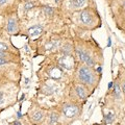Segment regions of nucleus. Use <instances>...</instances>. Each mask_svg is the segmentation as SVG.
Wrapping results in <instances>:
<instances>
[{"instance_id": "15", "label": "nucleus", "mask_w": 125, "mask_h": 125, "mask_svg": "<svg viewBox=\"0 0 125 125\" xmlns=\"http://www.w3.org/2000/svg\"><path fill=\"white\" fill-rule=\"evenodd\" d=\"M89 0H67V6L69 10H83L87 7Z\"/></svg>"}, {"instance_id": "18", "label": "nucleus", "mask_w": 125, "mask_h": 125, "mask_svg": "<svg viewBox=\"0 0 125 125\" xmlns=\"http://www.w3.org/2000/svg\"><path fill=\"white\" fill-rule=\"evenodd\" d=\"M113 92H112V95L114 96L115 99H120L121 98V87L119 83H114L113 84Z\"/></svg>"}, {"instance_id": "4", "label": "nucleus", "mask_w": 125, "mask_h": 125, "mask_svg": "<svg viewBox=\"0 0 125 125\" xmlns=\"http://www.w3.org/2000/svg\"><path fill=\"white\" fill-rule=\"evenodd\" d=\"M57 109L61 114V117H64L68 120H74L80 117L83 113V102H77L69 99L68 101L62 102L58 105Z\"/></svg>"}, {"instance_id": "1", "label": "nucleus", "mask_w": 125, "mask_h": 125, "mask_svg": "<svg viewBox=\"0 0 125 125\" xmlns=\"http://www.w3.org/2000/svg\"><path fill=\"white\" fill-rule=\"evenodd\" d=\"M73 42L74 55L79 62H83V64L93 68L101 64L102 53L97 44H92L91 42L80 38H75Z\"/></svg>"}, {"instance_id": "9", "label": "nucleus", "mask_w": 125, "mask_h": 125, "mask_svg": "<svg viewBox=\"0 0 125 125\" xmlns=\"http://www.w3.org/2000/svg\"><path fill=\"white\" fill-rule=\"evenodd\" d=\"M55 62L65 72L73 71L76 65L75 55H60L58 54Z\"/></svg>"}, {"instance_id": "24", "label": "nucleus", "mask_w": 125, "mask_h": 125, "mask_svg": "<svg viewBox=\"0 0 125 125\" xmlns=\"http://www.w3.org/2000/svg\"><path fill=\"white\" fill-rule=\"evenodd\" d=\"M123 9H124V10H125V1H124V3H123Z\"/></svg>"}, {"instance_id": "10", "label": "nucleus", "mask_w": 125, "mask_h": 125, "mask_svg": "<svg viewBox=\"0 0 125 125\" xmlns=\"http://www.w3.org/2000/svg\"><path fill=\"white\" fill-rule=\"evenodd\" d=\"M7 84H9V83H6L0 88V113L10 105L9 104L10 99V88Z\"/></svg>"}, {"instance_id": "19", "label": "nucleus", "mask_w": 125, "mask_h": 125, "mask_svg": "<svg viewBox=\"0 0 125 125\" xmlns=\"http://www.w3.org/2000/svg\"><path fill=\"white\" fill-rule=\"evenodd\" d=\"M34 7H36V3L33 1H26L24 4H23V10H24L25 13H28L29 10L34 9Z\"/></svg>"}, {"instance_id": "21", "label": "nucleus", "mask_w": 125, "mask_h": 125, "mask_svg": "<svg viewBox=\"0 0 125 125\" xmlns=\"http://www.w3.org/2000/svg\"><path fill=\"white\" fill-rule=\"evenodd\" d=\"M52 1L55 3V4H60V3L62 2V0H52Z\"/></svg>"}, {"instance_id": "16", "label": "nucleus", "mask_w": 125, "mask_h": 125, "mask_svg": "<svg viewBox=\"0 0 125 125\" xmlns=\"http://www.w3.org/2000/svg\"><path fill=\"white\" fill-rule=\"evenodd\" d=\"M55 11H56L55 7H52L48 4L42 5V13L44 14L46 17H53V16L55 15Z\"/></svg>"}, {"instance_id": "13", "label": "nucleus", "mask_w": 125, "mask_h": 125, "mask_svg": "<svg viewBox=\"0 0 125 125\" xmlns=\"http://www.w3.org/2000/svg\"><path fill=\"white\" fill-rule=\"evenodd\" d=\"M61 120V114L57 108H52L49 112H47L46 117L44 119V122L47 123V125H56Z\"/></svg>"}, {"instance_id": "17", "label": "nucleus", "mask_w": 125, "mask_h": 125, "mask_svg": "<svg viewBox=\"0 0 125 125\" xmlns=\"http://www.w3.org/2000/svg\"><path fill=\"white\" fill-rule=\"evenodd\" d=\"M115 121V114L112 112L106 113L105 115H103V122L105 125H108V124H113V122Z\"/></svg>"}, {"instance_id": "12", "label": "nucleus", "mask_w": 125, "mask_h": 125, "mask_svg": "<svg viewBox=\"0 0 125 125\" xmlns=\"http://www.w3.org/2000/svg\"><path fill=\"white\" fill-rule=\"evenodd\" d=\"M55 54H60V55H74V42L69 40L64 41Z\"/></svg>"}, {"instance_id": "20", "label": "nucleus", "mask_w": 125, "mask_h": 125, "mask_svg": "<svg viewBox=\"0 0 125 125\" xmlns=\"http://www.w3.org/2000/svg\"><path fill=\"white\" fill-rule=\"evenodd\" d=\"M6 83H9V81L5 80V78H4V77H0V88H1L3 84H5Z\"/></svg>"}, {"instance_id": "8", "label": "nucleus", "mask_w": 125, "mask_h": 125, "mask_svg": "<svg viewBox=\"0 0 125 125\" xmlns=\"http://www.w3.org/2000/svg\"><path fill=\"white\" fill-rule=\"evenodd\" d=\"M46 75L53 81H61L65 77L66 72L62 70L56 62H51L48 67H46Z\"/></svg>"}, {"instance_id": "25", "label": "nucleus", "mask_w": 125, "mask_h": 125, "mask_svg": "<svg viewBox=\"0 0 125 125\" xmlns=\"http://www.w3.org/2000/svg\"><path fill=\"white\" fill-rule=\"evenodd\" d=\"M100 125H105V124H100Z\"/></svg>"}, {"instance_id": "22", "label": "nucleus", "mask_w": 125, "mask_h": 125, "mask_svg": "<svg viewBox=\"0 0 125 125\" xmlns=\"http://www.w3.org/2000/svg\"><path fill=\"white\" fill-rule=\"evenodd\" d=\"M10 125H21V123H20V122H18V121H16L15 123H10Z\"/></svg>"}, {"instance_id": "2", "label": "nucleus", "mask_w": 125, "mask_h": 125, "mask_svg": "<svg viewBox=\"0 0 125 125\" xmlns=\"http://www.w3.org/2000/svg\"><path fill=\"white\" fill-rule=\"evenodd\" d=\"M101 79V73L97 69L77 62L74 68V80L95 90Z\"/></svg>"}, {"instance_id": "14", "label": "nucleus", "mask_w": 125, "mask_h": 125, "mask_svg": "<svg viewBox=\"0 0 125 125\" xmlns=\"http://www.w3.org/2000/svg\"><path fill=\"white\" fill-rule=\"evenodd\" d=\"M44 32V27L41 24H33L26 29V36L30 39H37Z\"/></svg>"}, {"instance_id": "11", "label": "nucleus", "mask_w": 125, "mask_h": 125, "mask_svg": "<svg viewBox=\"0 0 125 125\" xmlns=\"http://www.w3.org/2000/svg\"><path fill=\"white\" fill-rule=\"evenodd\" d=\"M16 0H0V16L5 17L13 11L17 10Z\"/></svg>"}, {"instance_id": "23", "label": "nucleus", "mask_w": 125, "mask_h": 125, "mask_svg": "<svg viewBox=\"0 0 125 125\" xmlns=\"http://www.w3.org/2000/svg\"><path fill=\"white\" fill-rule=\"evenodd\" d=\"M122 89H123V91L125 92V80H124V83H123V84H122Z\"/></svg>"}, {"instance_id": "3", "label": "nucleus", "mask_w": 125, "mask_h": 125, "mask_svg": "<svg viewBox=\"0 0 125 125\" xmlns=\"http://www.w3.org/2000/svg\"><path fill=\"white\" fill-rule=\"evenodd\" d=\"M78 13V23L85 27V28H95V27L100 25V18L98 14H97V10H95V9L93 7L87 6L84 9L80 10Z\"/></svg>"}, {"instance_id": "7", "label": "nucleus", "mask_w": 125, "mask_h": 125, "mask_svg": "<svg viewBox=\"0 0 125 125\" xmlns=\"http://www.w3.org/2000/svg\"><path fill=\"white\" fill-rule=\"evenodd\" d=\"M46 109L41 107L40 105H32L29 109H28V113H27V116L30 120V122H32L34 124H41L44 122V119L46 117Z\"/></svg>"}, {"instance_id": "5", "label": "nucleus", "mask_w": 125, "mask_h": 125, "mask_svg": "<svg viewBox=\"0 0 125 125\" xmlns=\"http://www.w3.org/2000/svg\"><path fill=\"white\" fill-rule=\"evenodd\" d=\"M93 92L94 90L89 88L88 85L73 80L72 88L70 89V99L77 102H84L92 95Z\"/></svg>"}, {"instance_id": "6", "label": "nucleus", "mask_w": 125, "mask_h": 125, "mask_svg": "<svg viewBox=\"0 0 125 125\" xmlns=\"http://www.w3.org/2000/svg\"><path fill=\"white\" fill-rule=\"evenodd\" d=\"M20 30V20L17 10L13 11L4 17V31L9 36H16Z\"/></svg>"}]
</instances>
